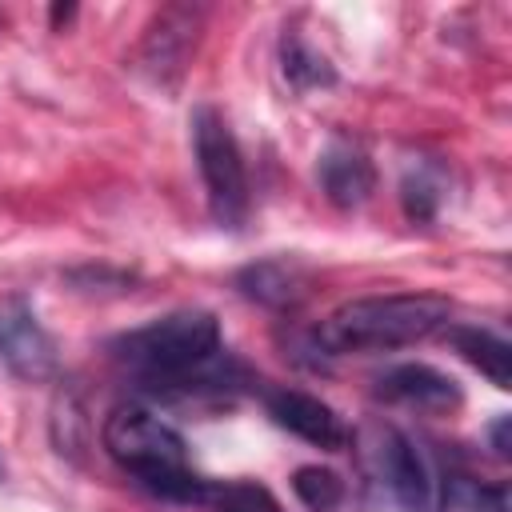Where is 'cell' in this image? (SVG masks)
<instances>
[{
  "label": "cell",
  "instance_id": "cell-1",
  "mask_svg": "<svg viewBox=\"0 0 512 512\" xmlns=\"http://www.w3.org/2000/svg\"><path fill=\"white\" fill-rule=\"evenodd\" d=\"M448 300L436 292H400V296H360L328 312L316 328V344L328 356L340 352H388L416 344L448 324Z\"/></svg>",
  "mask_w": 512,
  "mask_h": 512
},
{
  "label": "cell",
  "instance_id": "cell-2",
  "mask_svg": "<svg viewBox=\"0 0 512 512\" xmlns=\"http://www.w3.org/2000/svg\"><path fill=\"white\" fill-rule=\"evenodd\" d=\"M112 356L136 372L144 384L164 388L212 356H220V324L212 312H172L164 320H152L144 328H132L112 340Z\"/></svg>",
  "mask_w": 512,
  "mask_h": 512
},
{
  "label": "cell",
  "instance_id": "cell-3",
  "mask_svg": "<svg viewBox=\"0 0 512 512\" xmlns=\"http://www.w3.org/2000/svg\"><path fill=\"white\" fill-rule=\"evenodd\" d=\"M104 448L148 492H160L164 484H172V480L192 472L184 436L172 424H164L156 412H148V408H132V404L116 408L104 420Z\"/></svg>",
  "mask_w": 512,
  "mask_h": 512
},
{
  "label": "cell",
  "instance_id": "cell-4",
  "mask_svg": "<svg viewBox=\"0 0 512 512\" xmlns=\"http://www.w3.org/2000/svg\"><path fill=\"white\" fill-rule=\"evenodd\" d=\"M192 148H196V164L208 188V204L212 216L224 228H240L248 216V172H244V156L240 144L228 128V120L200 104L192 112Z\"/></svg>",
  "mask_w": 512,
  "mask_h": 512
},
{
  "label": "cell",
  "instance_id": "cell-5",
  "mask_svg": "<svg viewBox=\"0 0 512 512\" xmlns=\"http://www.w3.org/2000/svg\"><path fill=\"white\" fill-rule=\"evenodd\" d=\"M372 468L404 512H436V472L424 452L396 428H372Z\"/></svg>",
  "mask_w": 512,
  "mask_h": 512
},
{
  "label": "cell",
  "instance_id": "cell-6",
  "mask_svg": "<svg viewBox=\"0 0 512 512\" xmlns=\"http://www.w3.org/2000/svg\"><path fill=\"white\" fill-rule=\"evenodd\" d=\"M200 8H188V4H168L156 12V20L148 24V36L140 44V68L148 80L172 88L196 48V36H200Z\"/></svg>",
  "mask_w": 512,
  "mask_h": 512
},
{
  "label": "cell",
  "instance_id": "cell-7",
  "mask_svg": "<svg viewBox=\"0 0 512 512\" xmlns=\"http://www.w3.org/2000/svg\"><path fill=\"white\" fill-rule=\"evenodd\" d=\"M376 396L388 400V404H404V408H416V412H452L460 408L464 392L460 384L432 368V364H392L376 376Z\"/></svg>",
  "mask_w": 512,
  "mask_h": 512
},
{
  "label": "cell",
  "instance_id": "cell-8",
  "mask_svg": "<svg viewBox=\"0 0 512 512\" xmlns=\"http://www.w3.org/2000/svg\"><path fill=\"white\" fill-rule=\"evenodd\" d=\"M264 408H268V416H272L280 428H288L292 436H300V440H308V444H316V448L336 452V448L348 444L344 420H340L324 400H316V396H308V392L272 388V392L264 396Z\"/></svg>",
  "mask_w": 512,
  "mask_h": 512
},
{
  "label": "cell",
  "instance_id": "cell-9",
  "mask_svg": "<svg viewBox=\"0 0 512 512\" xmlns=\"http://www.w3.org/2000/svg\"><path fill=\"white\" fill-rule=\"evenodd\" d=\"M316 180L336 208H360L376 188V168L360 144L336 136L316 160Z\"/></svg>",
  "mask_w": 512,
  "mask_h": 512
},
{
  "label": "cell",
  "instance_id": "cell-10",
  "mask_svg": "<svg viewBox=\"0 0 512 512\" xmlns=\"http://www.w3.org/2000/svg\"><path fill=\"white\" fill-rule=\"evenodd\" d=\"M0 352L8 360V368L24 380H44L56 372V348L48 340V332L36 324L32 308L12 300L0 316Z\"/></svg>",
  "mask_w": 512,
  "mask_h": 512
},
{
  "label": "cell",
  "instance_id": "cell-11",
  "mask_svg": "<svg viewBox=\"0 0 512 512\" xmlns=\"http://www.w3.org/2000/svg\"><path fill=\"white\" fill-rule=\"evenodd\" d=\"M236 288L248 300L264 304V308H292V304H300L308 296V268L300 260L272 256V260H260V264L240 268Z\"/></svg>",
  "mask_w": 512,
  "mask_h": 512
},
{
  "label": "cell",
  "instance_id": "cell-12",
  "mask_svg": "<svg viewBox=\"0 0 512 512\" xmlns=\"http://www.w3.org/2000/svg\"><path fill=\"white\" fill-rule=\"evenodd\" d=\"M448 340L496 388H512V348H508V340H500L496 332H484V328H464V324L448 328Z\"/></svg>",
  "mask_w": 512,
  "mask_h": 512
},
{
  "label": "cell",
  "instance_id": "cell-13",
  "mask_svg": "<svg viewBox=\"0 0 512 512\" xmlns=\"http://www.w3.org/2000/svg\"><path fill=\"white\" fill-rule=\"evenodd\" d=\"M436 508L440 512H512L504 484H480L464 472H452L436 484Z\"/></svg>",
  "mask_w": 512,
  "mask_h": 512
},
{
  "label": "cell",
  "instance_id": "cell-14",
  "mask_svg": "<svg viewBox=\"0 0 512 512\" xmlns=\"http://www.w3.org/2000/svg\"><path fill=\"white\" fill-rule=\"evenodd\" d=\"M280 72H284V80H288L296 92H312V88H332V84H336L332 64H328L312 44H304V40L292 36V32L280 40Z\"/></svg>",
  "mask_w": 512,
  "mask_h": 512
},
{
  "label": "cell",
  "instance_id": "cell-15",
  "mask_svg": "<svg viewBox=\"0 0 512 512\" xmlns=\"http://www.w3.org/2000/svg\"><path fill=\"white\" fill-rule=\"evenodd\" d=\"M292 492L308 512H336L344 504V480L332 468L320 464H304L292 476Z\"/></svg>",
  "mask_w": 512,
  "mask_h": 512
},
{
  "label": "cell",
  "instance_id": "cell-16",
  "mask_svg": "<svg viewBox=\"0 0 512 512\" xmlns=\"http://www.w3.org/2000/svg\"><path fill=\"white\" fill-rule=\"evenodd\" d=\"M444 184H440V176L428 168V164H416V168H408L404 172V180H400V200H404V212H408V220H432L436 212H440V200H444V192H440Z\"/></svg>",
  "mask_w": 512,
  "mask_h": 512
},
{
  "label": "cell",
  "instance_id": "cell-17",
  "mask_svg": "<svg viewBox=\"0 0 512 512\" xmlns=\"http://www.w3.org/2000/svg\"><path fill=\"white\" fill-rule=\"evenodd\" d=\"M216 512H284L276 504V496L264 488V484H252V480H232V484H216L212 500H208Z\"/></svg>",
  "mask_w": 512,
  "mask_h": 512
},
{
  "label": "cell",
  "instance_id": "cell-18",
  "mask_svg": "<svg viewBox=\"0 0 512 512\" xmlns=\"http://www.w3.org/2000/svg\"><path fill=\"white\" fill-rule=\"evenodd\" d=\"M488 440H492V452H496L500 460H508V456H512V420H508V416H496L492 428H488Z\"/></svg>",
  "mask_w": 512,
  "mask_h": 512
},
{
  "label": "cell",
  "instance_id": "cell-19",
  "mask_svg": "<svg viewBox=\"0 0 512 512\" xmlns=\"http://www.w3.org/2000/svg\"><path fill=\"white\" fill-rule=\"evenodd\" d=\"M72 12H76L72 4H56V8H52V24H60V20H68Z\"/></svg>",
  "mask_w": 512,
  "mask_h": 512
}]
</instances>
